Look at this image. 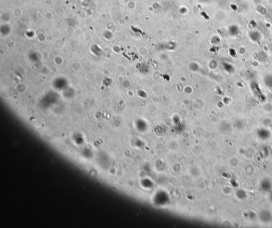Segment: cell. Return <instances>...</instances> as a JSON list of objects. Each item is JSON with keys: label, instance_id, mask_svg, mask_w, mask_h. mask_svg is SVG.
<instances>
[{"label": "cell", "instance_id": "cell-1", "mask_svg": "<svg viewBox=\"0 0 272 228\" xmlns=\"http://www.w3.org/2000/svg\"><path fill=\"white\" fill-rule=\"evenodd\" d=\"M251 87L252 91H253L256 94L258 95V97H260L261 96L263 95V93H262V91L260 89V87L259 86V85L257 82L256 81H253L251 84Z\"/></svg>", "mask_w": 272, "mask_h": 228}, {"label": "cell", "instance_id": "cell-2", "mask_svg": "<svg viewBox=\"0 0 272 228\" xmlns=\"http://www.w3.org/2000/svg\"><path fill=\"white\" fill-rule=\"evenodd\" d=\"M249 36L250 39L253 42H258L261 38V36L259 32L258 31H252L249 34Z\"/></svg>", "mask_w": 272, "mask_h": 228}, {"label": "cell", "instance_id": "cell-3", "mask_svg": "<svg viewBox=\"0 0 272 228\" xmlns=\"http://www.w3.org/2000/svg\"><path fill=\"white\" fill-rule=\"evenodd\" d=\"M239 33V29L237 26H232L229 28V34L231 36H237Z\"/></svg>", "mask_w": 272, "mask_h": 228}, {"label": "cell", "instance_id": "cell-4", "mask_svg": "<svg viewBox=\"0 0 272 228\" xmlns=\"http://www.w3.org/2000/svg\"><path fill=\"white\" fill-rule=\"evenodd\" d=\"M223 67L226 71L228 73H233L234 71V66L229 63H224L223 64Z\"/></svg>", "mask_w": 272, "mask_h": 228}, {"label": "cell", "instance_id": "cell-5", "mask_svg": "<svg viewBox=\"0 0 272 228\" xmlns=\"http://www.w3.org/2000/svg\"><path fill=\"white\" fill-rule=\"evenodd\" d=\"M264 81L265 84L270 87H272V76L270 75H267L266 77H265Z\"/></svg>", "mask_w": 272, "mask_h": 228}, {"label": "cell", "instance_id": "cell-6", "mask_svg": "<svg viewBox=\"0 0 272 228\" xmlns=\"http://www.w3.org/2000/svg\"><path fill=\"white\" fill-rule=\"evenodd\" d=\"M229 53H230V55L233 58H235L237 56V53L236 51L233 48H230L229 49Z\"/></svg>", "mask_w": 272, "mask_h": 228}, {"label": "cell", "instance_id": "cell-7", "mask_svg": "<svg viewBox=\"0 0 272 228\" xmlns=\"http://www.w3.org/2000/svg\"></svg>", "mask_w": 272, "mask_h": 228}]
</instances>
